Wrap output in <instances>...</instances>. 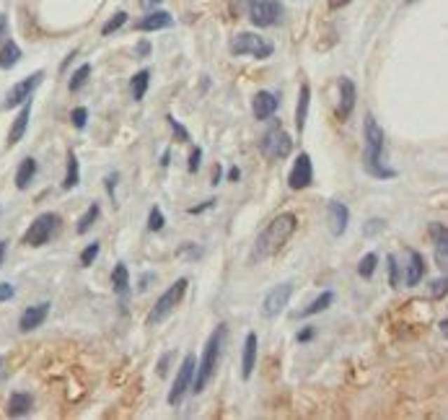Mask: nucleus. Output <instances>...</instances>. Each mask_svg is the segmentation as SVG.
<instances>
[{"label": "nucleus", "instance_id": "8", "mask_svg": "<svg viewBox=\"0 0 448 420\" xmlns=\"http://www.w3.org/2000/svg\"><path fill=\"white\" fill-rule=\"evenodd\" d=\"M283 16L280 0H249V21L259 29L275 26Z\"/></svg>", "mask_w": 448, "mask_h": 420}, {"label": "nucleus", "instance_id": "50", "mask_svg": "<svg viewBox=\"0 0 448 420\" xmlns=\"http://www.w3.org/2000/svg\"><path fill=\"white\" fill-rule=\"evenodd\" d=\"M229 179H231V182H238V179H241V169H238V166H231V169H229Z\"/></svg>", "mask_w": 448, "mask_h": 420}, {"label": "nucleus", "instance_id": "46", "mask_svg": "<svg viewBox=\"0 0 448 420\" xmlns=\"http://www.w3.org/2000/svg\"><path fill=\"white\" fill-rule=\"evenodd\" d=\"M148 52H151V42H137V50H135V55L137 57H148Z\"/></svg>", "mask_w": 448, "mask_h": 420}, {"label": "nucleus", "instance_id": "20", "mask_svg": "<svg viewBox=\"0 0 448 420\" xmlns=\"http://www.w3.org/2000/svg\"><path fill=\"white\" fill-rule=\"evenodd\" d=\"M257 366V334L249 332L244 340V358H241V377L249 379Z\"/></svg>", "mask_w": 448, "mask_h": 420}, {"label": "nucleus", "instance_id": "28", "mask_svg": "<svg viewBox=\"0 0 448 420\" xmlns=\"http://www.w3.org/2000/svg\"><path fill=\"white\" fill-rule=\"evenodd\" d=\"M81 179V166H78V156L70 151L68 154V172H65V179H62V189H73Z\"/></svg>", "mask_w": 448, "mask_h": 420}, {"label": "nucleus", "instance_id": "53", "mask_svg": "<svg viewBox=\"0 0 448 420\" xmlns=\"http://www.w3.org/2000/svg\"><path fill=\"white\" fill-rule=\"evenodd\" d=\"M350 0H330V8L332 11H337V8H345Z\"/></svg>", "mask_w": 448, "mask_h": 420}, {"label": "nucleus", "instance_id": "56", "mask_svg": "<svg viewBox=\"0 0 448 420\" xmlns=\"http://www.w3.org/2000/svg\"><path fill=\"white\" fill-rule=\"evenodd\" d=\"M3 371H6V358H0V379H3Z\"/></svg>", "mask_w": 448, "mask_h": 420}, {"label": "nucleus", "instance_id": "35", "mask_svg": "<svg viewBox=\"0 0 448 420\" xmlns=\"http://www.w3.org/2000/svg\"><path fill=\"white\" fill-rule=\"evenodd\" d=\"M70 122H73V128L83 130L86 122H88V109H86V107H76L73 114H70Z\"/></svg>", "mask_w": 448, "mask_h": 420}, {"label": "nucleus", "instance_id": "49", "mask_svg": "<svg viewBox=\"0 0 448 420\" xmlns=\"http://www.w3.org/2000/svg\"><path fill=\"white\" fill-rule=\"evenodd\" d=\"M6 32H8V16H6V13H0V39L6 36Z\"/></svg>", "mask_w": 448, "mask_h": 420}, {"label": "nucleus", "instance_id": "30", "mask_svg": "<svg viewBox=\"0 0 448 420\" xmlns=\"http://www.w3.org/2000/svg\"><path fill=\"white\" fill-rule=\"evenodd\" d=\"M88 73H91V65H88V62H86V65H81V68L73 73V78H70V83H68L70 91H78V88L83 86L86 81H88Z\"/></svg>", "mask_w": 448, "mask_h": 420}, {"label": "nucleus", "instance_id": "39", "mask_svg": "<svg viewBox=\"0 0 448 420\" xmlns=\"http://www.w3.org/2000/svg\"><path fill=\"white\" fill-rule=\"evenodd\" d=\"M200 163H203V148H195L189 154V174H195L200 169Z\"/></svg>", "mask_w": 448, "mask_h": 420}, {"label": "nucleus", "instance_id": "38", "mask_svg": "<svg viewBox=\"0 0 448 420\" xmlns=\"http://www.w3.org/2000/svg\"><path fill=\"white\" fill-rule=\"evenodd\" d=\"M200 255H203V249H197L195 244H184V247L177 252V257H192V259H197Z\"/></svg>", "mask_w": 448, "mask_h": 420}, {"label": "nucleus", "instance_id": "22", "mask_svg": "<svg viewBox=\"0 0 448 420\" xmlns=\"http://www.w3.org/2000/svg\"><path fill=\"white\" fill-rule=\"evenodd\" d=\"M308 104H311V88L308 83L301 86V94H298V107H296V128L298 133L306 130V120H308Z\"/></svg>", "mask_w": 448, "mask_h": 420}, {"label": "nucleus", "instance_id": "9", "mask_svg": "<svg viewBox=\"0 0 448 420\" xmlns=\"http://www.w3.org/2000/svg\"><path fill=\"white\" fill-rule=\"evenodd\" d=\"M195 366H197L195 355H192V353L184 355L182 366H179L177 379H174V386H171V392H169V405H179L184 400V395L189 392V384H192V377H195Z\"/></svg>", "mask_w": 448, "mask_h": 420}, {"label": "nucleus", "instance_id": "47", "mask_svg": "<svg viewBox=\"0 0 448 420\" xmlns=\"http://www.w3.org/2000/svg\"><path fill=\"white\" fill-rule=\"evenodd\" d=\"M212 203H215V200H208V203H203V205H195V208H189V210H186V213H189V215H197V213H203V210H208V208H212Z\"/></svg>", "mask_w": 448, "mask_h": 420}, {"label": "nucleus", "instance_id": "48", "mask_svg": "<svg viewBox=\"0 0 448 420\" xmlns=\"http://www.w3.org/2000/svg\"><path fill=\"white\" fill-rule=\"evenodd\" d=\"M114 187H117V174H109V177H107V192L114 195Z\"/></svg>", "mask_w": 448, "mask_h": 420}, {"label": "nucleus", "instance_id": "11", "mask_svg": "<svg viewBox=\"0 0 448 420\" xmlns=\"http://www.w3.org/2000/svg\"><path fill=\"white\" fill-rule=\"evenodd\" d=\"M290 293H293V285L290 283H283V285H275L262 301V317L267 319H275L280 311L287 306V301H290Z\"/></svg>", "mask_w": 448, "mask_h": 420}, {"label": "nucleus", "instance_id": "40", "mask_svg": "<svg viewBox=\"0 0 448 420\" xmlns=\"http://www.w3.org/2000/svg\"><path fill=\"white\" fill-rule=\"evenodd\" d=\"M389 283L397 288L399 285V262L394 257H389Z\"/></svg>", "mask_w": 448, "mask_h": 420}, {"label": "nucleus", "instance_id": "15", "mask_svg": "<svg viewBox=\"0 0 448 420\" xmlns=\"http://www.w3.org/2000/svg\"><path fill=\"white\" fill-rule=\"evenodd\" d=\"M278 107H280V99L272 94V91H259L252 102V111L257 120H270L272 114L278 111Z\"/></svg>", "mask_w": 448, "mask_h": 420}, {"label": "nucleus", "instance_id": "18", "mask_svg": "<svg viewBox=\"0 0 448 420\" xmlns=\"http://www.w3.org/2000/svg\"><path fill=\"white\" fill-rule=\"evenodd\" d=\"M425 278V259L417 249H407V275L405 283L407 285H417Z\"/></svg>", "mask_w": 448, "mask_h": 420}, {"label": "nucleus", "instance_id": "51", "mask_svg": "<svg viewBox=\"0 0 448 420\" xmlns=\"http://www.w3.org/2000/svg\"><path fill=\"white\" fill-rule=\"evenodd\" d=\"M169 358H171V353H166V355H163V358H161V363H158V374H161V377H163V374H166V366H169Z\"/></svg>", "mask_w": 448, "mask_h": 420}, {"label": "nucleus", "instance_id": "44", "mask_svg": "<svg viewBox=\"0 0 448 420\" xmlns=\"http://www.w3.org/2000/svg\"><path fill=\"white\" fill-rule=\"evenodd\" d=\"M13 293H16V288L11 283H0V301H8Z\"/></svg>", "mask_w": 448, "mask_h": 420}, {"label": "nucleus", "instance_id": "36", "mask_svg": "<svg viewBox=\"0 0 448 420\" xmlns=\"http://www.w3.org/2000/svg\"><path fill=\"white\" fill-rule=\"evenodd\" d=\"M148 229H151V231H161L163 229L161 208H151V215H148Z\"/></svg>", "mask_w": 448, "mask_h": 420}, {"label": "nucleus", "instance_id": "5", "mask_svg": "<svg viewBox=\"0 0 448 420\" xmlns=\"http://www.w3.org/2000/svg\"><path fill=\"white\" fill-rule=\"evenodd\" d=\"M231 52H233V55H252V57L264 60V57H270L272 52H275V47H272L267 39H262L259 34L241 32V34H236L231 39Z\"/></svg>", "mask_w": 448, "mask_h": 420}, {"label": "nucleus", "instance_id": "19", "mask_svg": "<svg viewBox=\"0 0 448 420\" xmlns=\"http://www.w3.org/2000/svg\"><path fill=\"white\" fill-rule=\"evenodd\" d=\"M169 26H174V18L166 11H153V13H148L145 18L137 21L140 32H158V29H169Z\"/></svg>", "mask_w": 448, "mask_h": 420}, {"label": "nucleus", "instance_id": "34", "mask_svg": "<svg viewBox=\"0 0 448 420\" xmlns=\"http://www.w3.org/2000/svg\"><path fill=\"white\" fill-rule=\"evenodd\" d=\"M435 265H438L440 270L448 267V241H438V244H435Z\"/></svg>", "mask_w": 448, "mask_h": 420}, {"label": "nucleus", "instance_id": "26", "mask_svg": "<svg viewBox=\"0 0 448 420\" xmlns=\"http://www.w3.org/2000/svg\"><path fill=\"white\" fill-rule=\"evenodd\" d=\"M332 304H334V293L324 291L322 296H319V299H313L311 304H308V306H306V309L298 314V317H313V314H319V311H327Z\"/></svg>", "mask_w": 448, "mask_h": 420}, {"label": "nucleus", "instance_id": "29", "mask_svg": "<svg viewBox=\"0 0 448 420\" xmlns=\"http://www.w3.org/2000/svg\"><path fill=\"white\" fill-rule=\"evenodd\" d=\"M99 213H102V205H99V203H91V205H88V210H86V213L81 215V221H78L76 231H78V233H88V231H91V226L96 223Z\"/></svg>", "mask_w": 448, "mask_h": 420}, {"label": "nucleus", "instance_id": "16", "mask_svg": "<svg viewBox=\"0 0 448 420\" xmlns=\"http://www.w3.org/2000/svg\"><path fill=\"white\" fill-rule=\"evenodd\" d=\"M330 231L332 236H342L347 231V223H350V210H347L345 203H339V200H332L330 203Z\"/></svg>", "mask_w": 448, "mask_h": 420}, {"label": "nucleus", "instance_id": "43", "mask_svg": "<svg viewBox=\"0 0 448 420\" xmlns=\"http://www.w3.org/2000/svg\"><path fill=\"white\" fill-rule=\"evenodd\" d=\"M153 280H156V273H143V278H140V285H137V291H148L153 285Z\"/></svg>", "mask_w": 448, "mask_h": 420}, {"label": "nucleus", "instance_id": "17", "mask_svg": "<svg viewBox=\"0 0 448 420\" xmlns=\"http://www.w3.org/2000/svg\"><path fill=\"white\" fill-rule=\"evenodd\" d=\"M29 117H32V99H26L24 104H21V109H18L16 120H13V125H11V133H8V148H13L24 137L26 128H29Z\"/></svg>", "mask_w": 448, "mask_h": 420}, {"label": "nucleus", "instance_id": "52", "mask_svg": "<svg viewBox=\"0 0 448 420\" xmlns=\"http://www.w3.org/2000/svg\"><path fill=\"white\" fill-rule=\"evenodd\" d=\"M158 3H163V0H140V6H143L145 11H153Z\"/></svg>", "mask_w": 448, "mask_h": 420}, {"label": "nucleus", "instance_id": "12", "mask_svg": "<svg viewBox=\"0 0 448 420\" xmlns=\"http://www.w3.org/2000/svg\"><path fill=\"white\" fill-rule=\"evenodd\" d=\"M313 182V166H311V156L308 154H301L293 163V169H290V177H287V184L290 189H306L311 187Z\"/></svg>", "mask_w": 448, "mask_h": 420}, {"label": "nucleus", "instance_id": "6", "mask_svg": "<svg viewBox=\"0 0 448 420\" xmlns=\"http://www.w3.org/2000/svg\"><path fill=\"white\" fill-rule=\"evenodd\" d=\"M259 151H262L267 158H285V156H290V151H293V137L287 135L283 128H272L264 133V137L259 140Z\"/></svg>", "mask_w": 448, "mask_h": 420}, {"label": "nucleus", "instance_id": "24", "mask_svg": "<svg viewBox=\"0 0 448 420\" xmlns=\"http://www.w3.org/2000/svg\"><path fill=\"white\" fill-rule=\"evenodd\" d=\"M18 60H21V50H18L16 42H6L3 47H0V68L3 70L16 68Z\"/></svg>", "mask_w": 448, "mask_h": 420}, {"label": "nucleus", "instance_id": "41", "mask_svg": "<svg viewBox=\"0 0 448 420\" xmlns=\"http://www.w3.org/2000/svg\"><path fill=\"white\" fill-rule=\"evenodd\" d=\"M446 288H448V280H446V278H438V280L433 283V296H435V299H440V296L446 293Z\"/></svg>", "mask_w": 448, "mask_h": 420}, {"label": "nucleus", "instance_id": "55", "mask_svg": "<svg viewBox=\"0 0 448 420\" xmlns=\"http://www.w3.org/2000/svg\"><path fill=\"white\" fill-rule=\"evenodd\" d=\"M169 158H171V154H169V151H166V154H163V158H161L163 166H169Z\"/></svg>", "mask_w": 448, "mask_h": 420}, {"label": "nucleus", "instance_id": "7", "mask_svg": "<svg viewBox=\"0 0 448 420\" xmlns=\"http://www.w3.org/2000/svg\"><path fill=\"white\" fill-rule=\"evenodd\" d=\"M57 223L60 218L55 213H42L36 221H32V226L26 229L21 241H24L26 247H44V244L52 239V231L57 229Z\"/></svg>", "mask_w": 448, "mask_h": 420}, {"label": "nucleus", "instance_id": "45", "mask_svg": "<svg viewBox=\"0 0 448 420\" xmlns=\"http://www.w3.org/2000/svg\"><path fill=\"white\" fill-rule=\"evenodd\" d=\"M311 337H313V327H306V330H301V332L296 334V340H298V343H301V345L308 343Z\"/></svg>", "mask_w": 448, "mask_h": 420}, {"label": "nucleus", "instance_id": "14", "mask_svg": "<svg viewBox=\"0 0 448 420\" xmlns=\"http://www.w3.org/2000/svg\"><path fill=\"white\" fill-rule=\"evenodd\" d=\"M47 314H50V304H47V301H42V304H34V306H29V309L21 314L18 330H21V332H32V330H36L39 325H44Z\"/></svg>", "mask_w": 448, "mask_h": 420}, {"label": "nucleus", "instance_id": "54", "mask_svg": "<svg viewBox=\"0 0 448 420\" xmlns=\"http://www.w3.org/2000/svg\"><path fill=\"white\" fill-rule=\"evenodd\" d=\"M6 249H8V244H6V241H0V262H3V257H6Z\"/></svg>", "mask_w": 448, "mask_h": 420}, {"label": "nucleus", "instance_id": "21", "mask_svg": "<svg viewBox=\"0 0 448 420\" xmlns=\"http://www.w3.org/2000/svg\"><path fill=\"white\" fill-rule=\"evenodd\" d=\"M32 407H34L32 395H26V392H13V395H11V400H8V415L11 418H24V415L32 412Z\"/></svg>", "mask_w": 448, "mask_h": 420}, {"label": "nucleus", "instance_id": "33", "mask_svg": "<svg viewBox=\"0 0 448 420\" xmlns=\"http://www.w3.org/2000/svg\"><path fill=\"white\" fill-rule=\"evenodd\" d=\"M125 21H127V13H125V11H119L117 16H114V18H109V21H107V24H104L102 34H104V36H109L111 32H117V29H119V26H122V24H125Z\"/></svg>", "mask_w": 448, "mask_h": 420}, {"label": "nucleus", "instance_id": "1", "mask_svg": "<svg viewBox=\"0 0 448 420\" xmlns=\"http://www.w3.org/2000/svg\"><path fill=\"white\" fill-rule=\"evenodd\" d=\"M296 226H298V221L293 213H283V215H278V218H272L270 226H267V229L257 236V241H254L249 262L257 265V262H264L267 257H272L275 252H280V249L285 247V241L290 239V233L296 231Z\"/></svg>", "mask_w": 448, "mask_h": 420}, {"label": "nucleus", "instance_id": "42", "mask_svg": "<svg viewBox=\"0 0 448 420\" xmlns=\"http://www.w3.org/2000/svg\"><path fill=\"white\" fill-rule=\"evenodd\" d=\"M381 229H383V221H381V218H371V223H368V226L363 229V233H365V236H371V233L381 231Z\"/></svg>", "mask_w": 448, "mask_h": 420}, {"label": "nucleus", "instance_id": "27", "mask_svg": "<svg viewBox=\"0 0 448 420\" xmlns=\"http://www.w3.org/2000/svg\"><path fill=\"white\" fill-rule=\"evenodd\" d=\"M148 83H151V70H137L135 76H133V81H130V91H133V99H135V102H140L145 96Z\"/></svg>", "mask_w": 448, "mask_h": 420}, {"label": "nucleus", "instance_id": "32", "mask_svg": "<svg viewBox=\"0 0 448 420\" xmlns=\"http://www.w3.org/2000/svg\"><path fill=\"white\" fill-rule=\"evenodd\" d=\"M99 241H93V244H88V247L81 252V265L83 267H88V265H93V259L99 257Z\"/></svg>", "mask_w": 448, "mask_h": 420}, {"label": "nucleus", "instance_id": "25", "mask_svg": "<svg viewBox=\"0 0 448 420\" xmlns=\"http://www.w3.org/2000/svg\"><path fill=\"white\" fill-rule=\"evenodd\" d=\"M111 288H114V293H119V296H125V293L130 291V270H127L125 262L114 265V273H111Z\"/></svg>", "mask_w": 448, "mask_h": 420}, {"label": "nucleus", "instance_id": "37", "mask_svg": "<svg viewBox=\"0 0 448 420\" xmlns=\"http://www.w3.org/2000/svg\"><path fill=\"white\" fill-rule=\"evenodd\" d=\"M166 120H169V125H171V128H174V135H177V140H182V143H186V140H189V133H186V130H184V125H179V122L174 120L171 114H169V117H166Z\"/></svg>", "mask_w": 448, "mask_h": 420}, {"label": "nucleus", "instance_id": "3", "mask_svg": "<svg viewBox=\"0 0 448 420\" xmlns=\"http://www.w3.org/2000/svg\"><path fill=\"white\" fill-rule=\"evenodd\" d=\"M223 340H226V325H218L215 330H212L208 345H205L203 358H200V363L195 366L197 371H195V377H192V384H189V389H192L195 395H200L205 386L210 384V379L215 377V369H218V360H220V351H223Z\"/></svg>", "mask_w": 448, "mask_h": 420}, {"label": "nucleus", "instance_id": "10", "mask_svg": "<svg viewBox=\"0 0 448 420\" xmlns=\"http://www.w3.org/2000/svg\"><path fill=\"white\" fill-rule=\"evenodd\" d=\"M42 81H44V70H36V73H32L29 78L18 81L16 86L8 91V96H6V107H8V109H13V107H21L26 99H32V94H34L36 86H39Z\"/></svg>", "mask_w": 448, "mask_h": 420}, {"label": "nucleus", "instance_id": "4", "mask_svg": "<svg viewBox=\"0 0 448 420\" xmlns=\"http://www.w3.org/2000/svg\"><path fill=\"white\" fill-rule=\"evenodd\" d=\"M186 283H189L186 278H179V280L171 285L169 291L161 293V299L156 301V306H153L151 314H148V325H161L163 319H166L171 311L177 309V304L182 301V296H184V291H186Z\"/></svg>", "mask_w": 448, "mask_h": 420}, {"label": "nucleus", "instance_id": "2", "mask_svg": "<svg viewBox=\"0 0 448 420\" xmlns=\"http://www.w3.org/2000/svg\"><path fill=\"white\" fill-rule=\"evenodd\" d=\"M381 154H383V130L379 128V122L373 114L365 117V151H363V169L379 179H394L397 172L386 169L381 163Z\"/></svg>", "mask_w": 448, "mask_h": 420}, {"label": "nucleus", "instance_id": "23", "mask_svg": "<svg viewBox=\"0 0 448 420\" xmlns=\"http://www.w3.org/2000/svg\"><path fill=\"white\" fill-rule=\"evenodd\" d=\"M34 174H36V161L34 158H24L16 169V187L29 189V184H32V179H34Z\"/></svg>", "mask_w": 448, "mask_h": 420}, {"label": "nucleus", "instance_id": "31", "mask_svg": "<svg viewBox=\"0 0 448 420\" xmlns=\"http://www.w3.org/2000/svg\"><path fill=\"white\" fill-rule=\"evenodd\" d=\"M376 265H379V257H376L373 252H368V255L360 259V265H358V273L363 275V278H371V275L376 273Z\"/></svg>", "mask_w": 448, "mask_h": 420}, {"label": "nucleus", "instance_id": "13", "mask_svg": "<svg viewBox=\"0 0 448 420\" xmlns=\"http://www.w3.org/2000/svg\"><path fill=\"white\" fill-rule=\"evenodd\" d=\"M339 107H337V117L339 120H347L353 109H355V99H358V88L350 78H339Z\"/></svg>", "mask_w": 448, "mask_h": 420}]
</instances>
